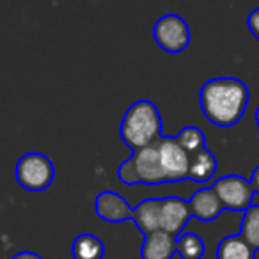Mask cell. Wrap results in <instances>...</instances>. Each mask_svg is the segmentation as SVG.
Returning <instances> with one entry per match:
<instances>
[{"label": "cell", "instance_id": "1", "mask_svg": "<svg viewBox=\"0 0 259 259\" xmlns=\"http://www.w3.org/2000/svg\"><path fill=\"white\" fill-rule=\"evenodd\" d=\"M201 108L209 122L229 128L234 126L248 105V87L234 76L211 78L201 87Z\"/></svg>", "mask_w": 259, "mask_h": 259}, {"label": "cell", "instance_id": "2", "mask_svg": "<svg viewBox=\"0 0 259 259\" xmlns=\"http://www.w3.org/2000/svg\"><path fill=\"white\" fill-rule=\"evenodd\" d=\"M162 128L163 124L158 107L149 100H139L130 105L122 115L119 135L121 141L135 153L158 142L163 137Z\"/></svg>", "mask_w": 259, "mask_h": 259}, {"label": "cell", "instance_id": "3", "mask_svg": "<svg viewBox=\"0 0 259 259\" xmlns=\"http://www.w3.org/2000/svg\"><path fill=\"white\" fill-rule=\"evenodd\" d=\"M117 178L124 185H155L169 183L165 176V170L162 165L158 142L148 146L144 149H139L128 160L117 167Z\"/></svg>", "mask_w": 259, "mask_h": 259}, {"label": "cell", "instance_id": "4", "mask_svg": "<svg viewBox=\"0 0 259 259\" xmlns=\"http://www.w3.org/2000/svg\"><path fill=\"white\" fill-rule=\"evenodd\" d=\"M16 181L29 192H43L55 178V167L43 153H27L16 163Z\"/></svg>", "mask_w": 259, "mask_h": 259}, {"label": "cell", "instance_id": "5", "mask_svg": "<svg viewBox=\"0 0 259 259\" xmlns=\"http://www.w3.org/2000/svg\"><path fill=\"white\" fill-rule=\"evenodd\" d=\"M156 45L167 54H180L190 45L188 23L178 15H163L153 27Z\"/></svg>", "mask_w": 259, "mask_h": 259}, {"label": "cell", "instance_id": "6", "mask_svg": "<svg viewBox=\"0 0 259 259\" xmlns=\"http://www.w3.org/2000/svg\"><path fill=\"white\" fill-rule=\"evenodd\" d=\"M215 188L217 195L222 201L224 208L231 209V211H247L254 202V188L250 185V180L238 176V174H229V176H222L211 185Z\"/></svg>", "mask_w": 259, "mask_h": 259}, {"label": "cell", "instance_id": "7", "mask_svg": "<svg viewBox=\"0 0 259 259\" xmlns=\"http://www.w3.org/2000/svg\"><path fill=\"white\" fill-rule=\"evenodd\" d=\"M162 165L169 183L183 181L190 174V155L178 144L174 137H162L158 141Z\"/></svg>", "mask_w": 259, "mask_h": 259}, {"label": "cell", "instance_id": "8", "mask_svg": "<svg viewBox=\"0 0 259 259\" xmlns=\"http://www.w3.org/2000/svg\"><path fill=\"white\" fill-rule=\"evenodd\" d=\"M192 219V209L188 201L180 197H163L162 199V219H160V229L172 236L180 238L183 227Z\"/></svg>", "mask_w": 259, "mask_h": 259}, {"label": "cell", "instance_id": "9", "mask_svg": "<svg viewBox=\"0 0 259 259\" xmlns=\"http://www.w3.org/2000/svg\"><path fill=\"white\" fill-rule=\"evenodd\" d=\"M94 211L105 222H124L134 220V208L114 190H103L94 199Z\"/></svg>", "mask_w": 259, "mask_h": 259}, {"label": "cell", "instance_id": "10", "mask_svg": "<svg viewBox=\"0 0 259 259\" xmlns=\"http://www.w3.org/2000/svg\"><path fill=\"white\" fill-rule=\"evenodd\" d=\"M192 209V217L202 220V222H213L220 217L224 209V204L220 197L217 195L213 187H204L194 192V195L188 201Z\"/></svg>", "mask_w": 259, "mask_h": 259}, {"label": "cell", "instance_id": "11", "mask_svg": "<svg viewBox=\"0 0 259 259\" xmlns=\"http://www.w3.org/2000/svg\"><path fill=\"white\" fill-rule=\"evenodd\" d=\"M178 252V238L165 231H155V233L144 236L141 247L142 259H172Z\"/></svg>", "mask_w": 259, "mask_h": 259}, {"label": "cell", "instance_id": "12", "mask_svg": "<svg viewBox=\"0 0 259 259\" xmlns=\"http://www.w3.org/2000/svg\"><path fill=\"white\" fill-rule=\"evenodd\" d=\"M162 199H146L134 208V222L144 236L160 231Z\"/></svg>", "mask_w": 259, "mask_h": 259}, {"label": "cell", "instance_id": "13", "mask_svg": "<svg viewBox=\"0 0 259 259\" xmlns=\"http://www.w3.org/2000/svg\"><path fill=\"white\" fill-rule=\"evenodd\" d=\"M254 254L255 250L240 233L222 238L217 247V259H254Z\"/></svg>", "mask_w": 259, "mask_h": 259}, {"label": "cell", "instance_id": "14", "mask_svg": "<svg viewBox=\"0 0 259 259\" xmlns=\"http://www.w3.org/2000/svg\"><path fill=\"white\" fill-rule=\"evenodd\" d=\"M215 172H217V158L211 151H208V148L195 153L190 158V174H188V180L197 181V183H206V181L211 180Z\"/></svg>", "mask_w": 259, "mask_h": 259}, {"label": "cell", "instance_id": "15", "mask_svg": "<svg viewBox=\"0 0 259 259\" xmlns=\"http://www.w3.org/2000/svg\"><path fill=\"white\" fill-rule=\"evenodd\" d=\"M73 259H103L105 245L98 236L91 233L78 234L71 247Z\"/></svg>", "mask_w": 259, "mask_h": 259}, {"label": "cell", "instance_id": "16", "mask_svg": "<svg viewBox=\"0 0 259 259\" xmlns=\"http://www.w3.org/2000/svg\"><path fill=\"white\" fill-rule=\"evenodd\" d=\"M240 234L250 243V247L255 252L259 250V204H252L243 213Z\"/></svg>", "mask_w": 259, "mask_h": 259}, {"label": "cell", "instance_id": "17", "mask_svg": "<svg viewBox=\"0 0 259 259\" xmlns=\"http://www.w3.org/2000/svg\"><path fill=\"white\" fill-rule=\"evenodd\" d=\"M174 139H176L178 144H180L181 148H183L185 151L190 155V158L195 155V153L206 149V137H204V134H202L199 128H195V126H185V128L181 130L180 134H178Z\"/></svg>", "mask_w": 259, "mask_h": 259}, {"label": "cell", "instance_id": "18", "mask_svg": "<svg viewBox=\"0 0 259 259\" xmlns=\"http://www.w3.org/2000/svg\"><path fill=\"white\" fill-rule=\"evenodd\" d=\"M204 241L195 233H183L178 238V254L181 259H202L204 257Z\"/></svg>", "mask_w": 259, "mask_h": 259}, {"label": "cell", "instance_id": "19", "mask_svg": "<svg viewBox=\"0 0 259 259\" xmlns=\"http://www.w3.org/2000/svg\"><path fill=\"white\" fill-rule=\"evenodd\" d=\"M247 25H248V30L252 32V36H254L255 39H259V8L254 9V11L248 15Z\"/></svg>", "mask_w": 259, "mask_h": 259}, {"label": "cell", "instance_id": "20", "mask_svg": "<svg viewBox=\"0 0 259 259\" xmlns=\"http://www.w3.org/2000/svg\"><path fill=\"white\" fill-rule=\"evenodd\" d=\"M13 259H43L41 255H37L36 252H30V250H23V252H18Z\"/></svg>", "mask_w": 259, "mask_h": 259}, {"label": "cell", "instance_id": "21", "mask_svg": "<svg viewBox=\"0 0 259 259\" xmlns=\"http://www.w3.org/2000/svg\"><path fill=\"white\" fill-rule=\"evenodd\" d=\"M250 185H252V188H254L255 195H259V167H255V170L252 172V176H250Z\"/></svg>", "mask_w": 259, "mask_h": 259}, {"label": "cell", "instance_id": "22", "mask_svg": "<svg viewBox=\"0 0 259 259\" xmlns=\"http://www.w3.org/2000/svg\"><path fill=\"white\" fill-rule=\"evenodd\" d=\"M255 122H257V128H259V107H257V110H255Z\"/></svg>", "mask_w": 259, "mask_h": 259}]
</instances>
